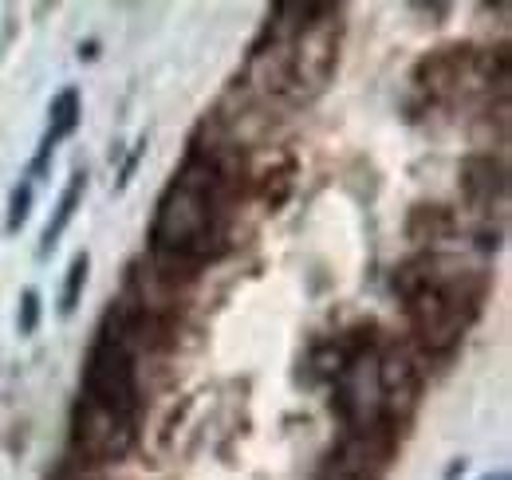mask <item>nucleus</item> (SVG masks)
Returning <instances> with one entry per match:
<instances>
[{"instance_id":"nucleus-1","label":"nucleus","mask_w":512,"mask_h":480,"mask_svg":"<svg viewBox=\"0 0 512 480\" xmlns=\"http://www.w3.org/2000/svg\"><path fill=\"white\" fill-rule=\"evenodd\" d=\"M343 48V4L308 0L276 4L253 44L245 79L256 95H276L288 103L320 99L339 67Z\"/></svg>"},{"instance_id":"nucleus-2","label":"nucleus","mask_w":512,"mask_h":480,"mask_svg":"<svg viewBox=\"0 0 512 480\" xmlns=\"http://www.w3.org/2000/svg\"><path fill=\"white\" fill-rule=\"evenodd\" d=\"M394 292L414 343L430 355H449L481 311L485 276L446 252H422L394 272Z\"/></svg>"},{"instance_id":"nucleus-3","label":"nucleus","mask_w":512,"mask_h":480,"mask_svg":"<svg viewBox=\"0 0 512 480\" xmlns=\"http://www.w3.org/2000/svg\"><path fill=\"white\" fill-rule=\"evenodd\" d=\"M79 398L107 406L115 414L138 418L142 414V382H138V355L123 339H115L107 327L95 331L83 374H79Z\"/></svg>"},{"instance_id":"nucleus-4","label":"nucleus","mask_w":512,"mask_h":480,"mask_svg":"<svg viewBox=\"0 0 512 480\" xmlns=\"http://www.w3.org/2000/svg\"><path fill=\"white\" fill-rule=\"evenodd\" d=\"M138 441V418L115 414L107 406H95L87 398H75L71 406V449L79 465H115L123 461Z\"/></svg>"},{"instance_id":"nucleus-5","label":"nucleus","mask_w":512,"mask_h":480,"mask_svg":"<svg viewBox=\"0 0 512 480\" xmlns=\"http://www.w3.org/2000/svg\"><path fill=\"white\" fill-rule=\"evenodd\" d=\"M461 193L473 209H497L509 197V170L493 154H469L461 162Z\"/></svg>"},{"instance_id":"nucleus-6","label":"nucleus","mask_w":512,"mask_h":480,"mask_svg":"<svg viewBox=\"0 0 512 480\" xmlns=\"http://www.w3.org/2000/svg\"><path fill=\"white\" fill-rule=\"evenodd\" d=\"M79 122H83V99H79L75 87H64V91L52 99V107H48V130H44V138H40V150H36V158H32L28 178L40 181L48 174V162H52L56 146L67 142V138L79 130Z\"/></svg>"},{"instance_id":"nucleus-7","label":"nucleus","mask_w":512,"mask_h":480,"mask_svg":"<svg viewBox=\"0 0 512 480\" xmlns=\"http://www.w3.org/2000/svg\"><path fill=\"white\" fill-rule=\"evenodd\" d=\"M83 193H87V170H75L71 181H67V189L60 193V205H56V213H52V221H48L44 237H40V256H48V252L60 244V237L67 233V225L75 221V209H79Z\"/></svg>"},{"instance_id":"nucleus-8","label":"nucleus","mask_w":512,"mask_h":480,"mask_svg":"<svg viewBox=\"0 0 512 480\" xmlns=\"http://www.w3.org/2000/svg\"><path fill=\"white\" fill-rule=\"evenodd\" d=\"M406 233L418 244H430V240H442L453 233V217L442 205H414L410 217H406Z\"/></svg>"},{"instance_id":"nucleus-9","label":"nucleus","mask_w":512,"mask_h":480,"mask_svg":"<svg viewBox=\"0 0 512 480\" xmlns=\"http://www.w3.org/2000/svg\"><path fill=\"white\" fill-rule=\"evenodd\" d=\"M32 201H36V181L20 178L8 193V217H4V233L16 237L24 229V221L32 217Z\"/></svg>"},{"instance_id":"nucleus-10","label":"nucleus","mask_w":512,"mask_h":480,"mask_svg":"<svg viewBox=\"0 0 512 480\" xmlns=\"http://www.w3.org/2000/svg\"><path fill=\"white\" fill-rule=\"evenodd\" d=\"M87 272H91V256L79 252L71 264H67V276H64V296H60V311L71 315L79 300H83V288H87Z\"/></svg>"},{"instance_id":"nucleus-11","label":"nucleus","mask_w":512,"mask_h":480,"mask_svg":"<svg viewBox=\"0 0 512 480\" xmlns=\"http://www.w3.org/2000/svg\"><path fill=\"white\" fill-rule=\"evenodd\" d=\"M40 292L36 288H28L24 296H20V311H16V331L20 335H36V327H40Z\"/></svg>"},{"instance_id":"nucleus-12","label":"nucleus","mask_w":512,"mask_h":480,"mask_svg":"<svg viewBox=\"0 0 512 480\" xmlns=\"http://www.w3.org/2000/svg\"><path fill=\"white\" fill-rule=\"evenodd\" d=\"M146 154V138H138L134 142V154L127 158V166H123V174H119V189H127L130 185V178H134V170H138V158Z\"/></svg>"},{"instance_id":"nucleus-13","label":"nucleus","mask_w":512,"mask_h":480,"mask_svg":"<svg viewBox=\"0 0 512 480\" xmlns=\"http://www.w3.org/2000/svg\"><path fill=\"white\" fill-rule=\"evenodd\" d=\"M52 480H87V477H83V473H75V469H64L60 477H52Z\"/></svg>"},{"instance_id":"nucleus-14","label":"nucleus","mask_w":512,"mask_h":480,"mask_svg":"<svg viewBox=\"0 0 512 480\" xmlns=\"http://www.w3.org/2000/svg\"><path fill=\"white\" fill-rule=\"evenodd\" d=\"M481 480H512V477L505 473V469H497V473H489V477H481Z\"/></svg>"}]
</instances>
